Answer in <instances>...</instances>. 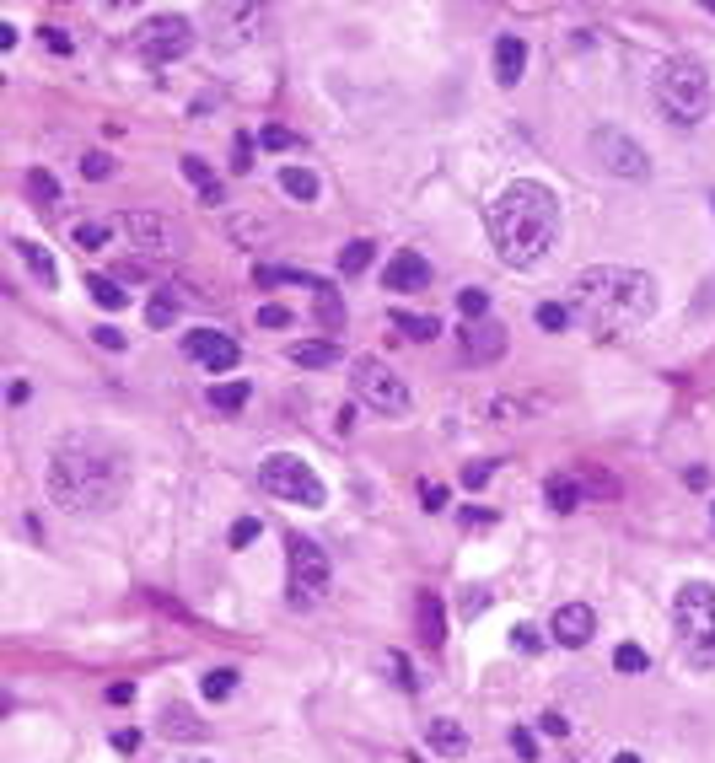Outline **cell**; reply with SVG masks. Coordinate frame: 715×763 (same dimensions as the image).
<instances>
[{"mask_svg":"<svg viewBox=\"0 0 715 763\" xmlns=\"http://www.w3.org/2000/svg\"><path fill=\"white\" fill-rule=\"evenodd\" d=\"M484 226H489L495 258H500L506 269H533L538 258L559 242V199H554L549 183L517 177V183H506V188L489 199Z\"/></svg>","mask_w":715,"mask_h":763,"instance_id":"obj_1","label":"cell"},{"mask_svg":"<svg viewBox=\"0 0 715 763\" xmlns=\"http://www.w3.org/2000/svg\"><path fill=\"white\" fill-rule=\"evenodd\" d=\"M570 317L592 334V339H624L629 328H640L656 312V280L640 269H619V264H592L570 280Z\"/></svg>","mask_w":715,"mask_h":763,"instance_id":"obj_2","label":"cell"},{"mask_svg":"<svg viewBox=\"0 0 715 763\" xmlns=\"http://www.w3.org/2000/svg\"><path fill=\"white\" fill-rule=\"evenodd\" d=\"M124 484H129L124 452L108 447L103 436H70L49 457V500L65 506V511H76V517L119 506Z\"/></svg>","mask_w":715,"mask_h":763,"instance_id":"obj_3","label":"cell"},{"mask_svg":"<svg viewBox=\"0 0 715 763\" xmlns=\"http://www.w3.org/2000/svg\"><path fill=\"white\" fill-rule=\"evenodd\" d=\"M656 103L672 124H700L710 114V70L694 55H672L656 70Z\"/></svg>","mask_w":715,"mask_h":763,"instance_id":"obj_4","label":"cell"},{"mask_svg":"<svg viewBox=\"0 0 715 763\" xmlns=\"http://www.w3.org/2000/svg\"><path fill=\"white\" fill-rule=\"evenodd\" d=\"M672 624L683 635V646L694 656V667H710L715 650V587L710 581H683L672 597Z\"/></svg>","mask_w":715,"mask_h":763,"instance_id":"obj_5","label":"cell"},{"mask_svg":"<svg viewBox=\"0 0 715 763\" xmlns=\"http://www.w3.org/2000/svg\"><path fill=\"white\" fill-rule=\"evenodd\" d=\"M194 49V22L178 16V11H162V16H146L135 33H129V55L140 59V65H151V70H162V65H173Z\"/></svg>","mask_w":715,"mask_h":763,"instance_id":"obj_6","label":"cell"},{"mask_svg":"<svg viewBox=\"0 0 715 763\" xmlns=\"http://www.w3.org/2000/svg\"><path fill=\"white\" fill-rule=\"evenodd\" d=\"M258 484H264L269 495L291 500V506H307V511L328 506V489H323V478L312 473V463H301V457H291V452H275V457H264V463H258Z\"/></svg>","mask_w":715,"mask_h":763,"instance_id":"obj_7","label":"cell"},{"mask_svg":"<svg viewBox=\"0 0 715 763\" xmlns=\"http://www.w3.org/2000/svg\"><path fill=\"white\" fill-rule=\"evenodd\" d=\"M350 387H356V398L366 404V409H377V414H409V382L388 366V360H377V355H360L356 366H350Z\"/></svg>","mask_w":715,"mask_h":763,"instance_id":"obj_8","label":"cell"},{"mask_svg":"<svg viewBox=\"0 0 715 763\" xmlns=\"http://www.w3.org/2000/svg\"><path fill=\"white\" fill-rule=\"evenodd\" d=\"M587 146H592L597 167L613 177H646L651 173V156H646V146L635 140V135H624V129H613V124H597L592 135H587Z\"/></svg>","mask_w":715,"mask_h":763,"instance_id":"obj_9","label":"cell"},{"mask_svg":"<svg viewBox=\"0 0 715 763\" xmlns=\"http://www.w3.org/2000/svg\"><path fill=\"white\" fill-rule=\"evenodd\" d=\"M286 548H291V597L301 602H317V597H328V581H334V565H328V548L317 543V537H286Z\"/></svg>","mask_w":715,"mask_h":763,"instance_id":"obj_10","label":"cell"},{"mask_svg":"<svg viewBox=\"0 0 715 763\" xmlns=\"http://www.w3.org/2000/svg\"><path fill=\"white\" fill-rule=\"evenodd\" d=\"M183 355H188V360H199L205 371H232V366L242 360L237 339H232V334H221V328H188V334H183Z\"/></svg>","mask_w":715,"mask_h":763,"instance_id":"obj_11","label":"cell"},{"mask_svg":"<svg viewBox=\"0 0 715 763\" xmlns=\"http://www.w3.org/2000/svg\"><path fill=\"white\" fill-rule=\"evenodd\" d=\"M425 286H430V264H425V253L398 247V253L388 258V269H382V291H425Z\"/></svg>","mask_w":715,"mask_h":763,"instance_id":"obj_12","label":"cell"},{"mask_svg":"<svg viewBox=\"0 0 715 763\" xmlns=\"http://www.w3.org/2000/svg\"><path fill=\"white\" fill-rule=\"evenodd\" d=\"M506 355V328L495 323V317H478L463 328V360L468 366H489V360H500Z\"/></svg>","mask_w":715,"mask_h":763,"instance_id":"obj_13","label":"cell"},{"mask_svg":"<svg viewBox=\"0 0 715 763\" xmlns=\"http://www.w3.org/2000/svg\"><path fill=\"white\" fill-rule=\"evenodd\" d=\"M597 635V613L587 602H565V607H554V640L565 650H581L587 640Z\"/></svg>","mask_w":715,"mask_h":763,"instance_id":"obj_14","label":"cell"},{"mask_svg":"<svg viewBox=\"0 0 715 763\" xmlns=\"http://www.w3.org/2000/svg\"><path fill=\"white\" fill-rule=\"evenodd\" d=\"M425 742H430L441 758H463V753H468V726L452 720V715H430V720H425Z\"/></svg>","mask_w":715,"mask_h":763,"instance_id":"obj_15","label":"cell"},{"mask_svg":"<svg viewBox=\"0 0 715 763\" xmlns=\"http://www.w3.org/2000/svg\"><path fill=\"white\" fill-rule=\"evenodd\" d=\"M522 70H528V38L522 33H500L495 38V81L500 86H517Z\"/></svg>","mask_w":715,"mask_h":763,"instance_id":"obj_16","label":"cell"},{"mask_svg":"<svg viewBox=\"0 0 715 763\" xmlns=\"http://www.w3.org/2000/svg\"><path fill=\"white\" fill-rule=\"evenodd\" d=\"M11 247L22 253V264L38 275V291H55L60 286V269H55V258H49V247L44 242H33V236H11Z\"/></svg>","mask_w":715,"mask_h":763,"instance_id":"obj_17","label":"cell"},{"mask_svg":"<svg viewBox=\"0 0 715 763\" xmlns=\"http://www.w3.org/2000/svg\"><path fill=\"white\" fill-rule=\"evenodd\" d=\"M124 232L135 236L146 253H167V221H162V216H151V210H135V216H124Z\"/></svg>","mask_w":715,"mask_h":763,"instance_id":"obj_18","label":"cell"},{"mask_svg":"<svg viewBox=\"0 0 715 763\" xmlns=\"http://www.w3.org/2000/svg\"><path fill=\"white\" fill-rule=\"evenodd\" d=\"M205 731H210V726H205V720H199V715H194L188 705H167V709H162V737H178V742H199Z\"/></svg>","mask_w":715,"mask_h":763,"instance_id":"obj_19","label":"cell"},{"mask_svg":"<svg viewBox=\"0 0 715 763\" xmlns=\"http://www.w3.org/2000/svg\"><path fill=\"white\" fill-rule=\"evenodd\" d=\"M291 360H297L301 371H323V366L339 360V339H297V345H291Z\"/></svg>","mask_w":715,"mask_h":763,"instance_id":"obj_20","label":"cell"},{"mask_svg":"<svg viewBox=\"0 0 715 763\" xmlns=\"http://www.w3.org/2000/svg\"><path fill=\"white\" fill-rule=\"evenodd\" d=\"M419 635H425L430 650L447 640V613H441V597L436 591H419Z\"/></svg>","mask_w":715,"mask_h":763,"instance_id":"obj_21","label":"cell"},{"mask_svg":"<svg viewBox=\"0 0 715 763\" xmlns=\"http://www.w3.org/2000/svg\"><path fill=\"white\" fill-rule=\"evenodd\" d=\"M247 398H253V382H247V376H237V382H216V387H210V409H221V414H242L247 409Z\"/></svg>","mask_w":715,"mask_h":763,"instance_id":"obj_22","label":"cell"},{"mask_svg":"<svg viewBox=\"0 0 715 763\" xmlns=\"http://www.w3.org/2000/svg\"><path fill=\"white\" fill-rule=\"evenodd\" d=\"M178 167H183V177H188V183L205 194V205H221V194H227V188H221V177L205 167V156H183Z\"/></svg>","mask_w":715,"mask_h":763,"instance_id":"obj_23","label":"cell"},{"mask_svg":"<svg viewBox=\"0 0 715 763\" xmlns=\"http://www.w3.org/2000/svg\"><path fill=\"white\" fill-rule=\"evenodd\" d=\"M253 280L258 286H307V291L317 296L328 280H317V275H307V269H275V264H264V269H253Z\"/></svg>","mask_w":715,"mask_h":763,"instance_id":"obj_24","label":"cell"},{"mask_svg":"<svg viewBox=\"0 0 715 763\" xmlns=\"http://www.w3.org/2000/svg\"><path fill=\"white\" fill-rule=\"evenodd\" d=\"M86 291H92V301H97L103 312H124V306H129V291H124L114 275H92V280H86Z\"/></svg>","mask_w":715,"mask_h":763,"instance_id":"obj_25","label":"cell"},{"mask_svg":"<svg viewBox=\"0 0 715 763\" xmlns=\"http://www.w3.org/2000/svg\"><path fill=\"white\" fill-rule=\"evenodd\" d=\"M543 500H549V511L570 517V511L581 506V484H576V478H549V484H543Z\"/></svg>","mask_w":715,"mask_h":763,"instance_id":"obj_26","label":"cell"},{"mask_svg":"<svg viewBox=\"0 0 715 763\" xmlns=\"http://www.w3.org/2000/svg\"><path fill=\"white\" fill-rule=\"evenodd\" d=\"M199 694H205L210 705L232 699V694H237V667H210V672L199 678Z\"/></svg>","mask_w":715,"mask_h":763,"instance_id":"obj_27","label":"cell"},{"mask_svg":"<svg viewBox=\"0 0 715 763\" xmlns=\"http://www.w3.org/2000/svg\"><path fill=\"white\" fill-rule=\"evenodd\" d=\"M312 301H317V323H323L328 334H339V328H345V317H350V312H345V296L334 291V286H323Z\"/></svg>","mask_w":715,"mask_h":763,"instance_id":"obj_28","label":"cell"},{"mask_svg":"<svg viewBox=\"0 0 715 763\" xmlns=\"http://www.w3.org/2000/svg\"><path fill=\"white\" fill-rule=\"evenodd\" d=\"M371 258H377V242H366V236L345 242V247H339V275H366Z\"/></svg>","mask_w":715,"mask_h":763,"instance_id":"obj_29","label":"cell"},{"mask_svg":"<svg viewBox=\"0 0 715 763\" xmlns=\"http://www.w3.org/2000/svg\"><path fill=\"white\" fill-rule=\"evenodd\" d=\"M393 328H404V339H425V345H430V339L441 334V317H430V312H425V317H419V312H393Z\"/></svg>","mask_w":715,"mask_h":763,"instance_id":"obj_30","label":"cell"},{"mask_svg":"<svg viewBox=\"0 0 715 763\" xmlns=\"http://www.w3.org/2000/svg\"><path fill=\"white\" fill-rule=\"evenodd\" d=\"M533 323L543 328V334H565L576 317H570V306H559V301H538V306H533Z\"/></svg>","mask_w":715,"mask_h":763,"instance_id":"obj_31","label":"cell"},{"mask_svg":"<svg viewBox=\"0 0 715 763\" xmlns=\"http://www.w3.org/2000/svg\"><path fill=\"white\" fill-rule=\"evenodd\" d=\"M651 667V656L646 646H635V640H624V646L613 650V672H624V678H635V672H646Z\"/></svg>","mask_w":715,"mask_h":763,"instance_id":"obj_32","label":"cell"},{"mask_svg":"<svg viewBox=\"0 0 715 763\" xmlns=\"http://www.w3.org/2000/svg\"><path fill=\"white\" fill-rule=\"evenodd\" d=\"M280 188H286L291 199H317V173H307V167H286V173H280Z\"/></svg>","mask_w":715,"mask_h":763,"instance_id":"obj_33","label":"cell"},{"mask_svg":"<svg viewBox=\"0 0 715 763\" xmlns=\"http://www.w3.org/2000/svg\"><path fill=\"white\" fill-rule=\"evenodd\" d=\"M27 194H33L38 205H60V183L44 173V167H33V173H27Z\"/></svg>","mask_w":715,"mask_h":763,"instance_id":"obj_34","label":"cell"},{"mask_svg":"<svg viewBox=\"0 0 715 763\" xmlns=\"http://www.w3.org/2000/svg\"><path fill=\"white\" fill-rule=\"evenodd\" d=\"M70 236H76V247H86V253H92V247H103V242L114 236V226H108V221H81Z\"/></svg>","mask_w":715,"mask_h":763,"instance_id":"obj_35","label":"cell"},{"mask_svg":"<svg viewBox=\"0 0 715 763\" xmlns=\"http://www.w3.org/2000/svg\"><path fill=\"white\" fill-rule=\"evenodd\" d=\"M458 312H463V323H478V317H489V291H468L458 296Z\"/></svg>","mask_w":715,"mask_h":763,"instance_id":"obj_36","label":"cell"},{"mask_svg":"<svg viewBox=\"0 0 715 763\" xmlns=\"http://www.w3.org/2000/svg\"><path fill=\"white\" fill-rule=\"evenodd\" d=\"M258 532H264V522H258V517H237V522H232V532H227V543H232V548H253V543H258Z\"/></svg>","mask_w":715,"mask_h":763,"instance_id":"obj_37","label":"cell"},{"mask_svg":"<svg viewBox=\"0 0 715 763\" xmlns=\"http://www.w3.org/2000/svg\"><path fill=\"white\" fill-rule=\"evenodd\" d=\"M81 177L108 183V177H114V156H108V151H86V156H81Z\"/></svg>","mask_w":715,"mask_h":763,"instance_id":"obj_38","label":"cell"},{"mask_svg":"<svg viewBox=\"0 0 715 763\" xmlns=\"http://www.w3.org/2000/svg\"><path fill=\"white\" fill-rule=\"evenodd\" d=\"M258 146H264V151H291L297 135H291L286 124H264V129H258Z\"/></svg>","mask_w":715,"mask_h":763,"instance_id":"obj_39","label":"cell"},{"mask_svg":"<svg viewBox=\"0 0 715 763\" xmlns=\"http://www.w3.org/2000/svg\"><path fill=\"white\" fill-rule=\"evenodd\" d=\"M173 317H178V301H173L167 291H162L156 301H151V306H146V323H151V328H167Z\"/></svg>","mask_w":715,"mask_h":763,"instance_id":"obj_40","label":"cell"},{"mask_svg":"<svg viewBox=\"0 0 715 763\" xmlns=\"http://www.w3.org/2000/svg\"><path fill=\"white\" fill-rule=\"evenodd\" d=\"M484 607H489V591H484V587H474V591H463V597H458V613H463V618H478Z\"/></svg>","mask_w":715,"mask_h":763,"instance_id":"obj_41","label":"cell"},{"mask_svg":"<svg viewBox=\"0 0 715 763\" xmlns=\"http://www.w3.org/2000/svg\"><path fill=\"white\" fill-rule=\"evenodd\" d=\"M511 748H517V758H522V763H538V737H533V731L511 726Z\"/></svg>","mask_w":715,"mask_h":763,"instance_id":"obj_42","label":"cell"},{"mask_svg":"<svg viewBox=\"0 0 715 763\" xmlns=\"http://www.w3.org/2000/svg\"><path fill=\"white\" fill-rule=\"evenodd\" d=\"M258 323H264V328H291V306L269 301V306H258Z\"/></svg>","mask_w":715,"mask_h":763,"instance_id":"obj_43","label":"cell"},{"mask_svg":"<svg viewBox=\"0 0 715 763\" xmlns=\"http://www.w3.org/2000/svg\"><path fill=\"white\" fill-rule=\"evenodd\" d=\"M92 345H97V350H124V334L114 323H97V328H92Z\"/></svg>","mask_w":715,"mask_h":763,"instance_id":"obj_44","label":"cell"},{"mask_svg":"<svg viewBox=\"0 0 715 763\" xmlns=\"http://www.w3.org/2000/svg\"><path fill=\"white\" fill-rule=\"evenodd\" d=\"M388 667L398 672V683H404V688H415V683H419V678H415V667H409V656H404V650H388Z\"/></svg>","mask_w":715,"mask_h":763,"instance_id":"obj_45","label":"cell"},{"mask_svg":"<svg viewBox=\"0 0 715 763\" xmlns=\"http://www.w3.org/2000/svg\"><path fill=\"white\" fill-rule=\"evenodd\" d=\"M247 167H253V140L237 135V140H232V173H247Z\"/></svg>","mask_w":715,"mask_h":763,"instance_id":"obj_46","label":"cell"},{"mask_svg":"<svg viewBox=\"0 0 715 763\" xmlns=\"http://www.w3.org/2000/svg\"><path fill=\"white\" fill-rule=\"evenodd\" d=\"M511 640H517V650H528V656L543 650V635H538L533 624H517V629H511Z\"/></svg>","mask_w":715,"mask_h":763,"instance_id":"obj_47","label":"cell"},{"mask_svg":"<svg viewBox=\"0 0 715 763\" xmlns=\"http://www.w3.org/2000/svg\"><path fill=\"white\" fill-rule=\"evenodd\" d=\"M489 473H495V463H468V468H463V484H468V489H484Z\"/></svg>","mask_w":715,"mask_h":763,"instance_id":"obj_48","label":"cell"},{"mask_svg":"<svg viewBox=\"0 0 715 763\" xmlns=\"http://www.w3.org/2000/svg\"><path fill=\"white\" fill-rule=\"evenodd\" d=\"M419 500H425V511H447V484H425Z\"/></svg>","mask_w":715,"mask_h":763,"instance_id":"obj_49","label":"cell"},{"mask_svg":"<svg viewBox=\"0 0 715 763\" xmlns=\"http://www.w3.org/2000/svg\"><path fill=\"white\" fill-rule=\"evenodd\" d=\"M538 731H543V737H565V731H570V720L549 709V715H538Z\"/></svg>","mask_w":715,"mask_h":763,"instance_id":"obj_50","label":"cell"},{"mask_svg":"<svg viewBox=\"0 0 715 763\" xmlns=\"http://www.w3.org/2000/svg\"><path fill=\"white\" fill-rule=\"evenodd\" d=\"M44 38H49V49H55V55H70V38H65V27H44Z\"/></svg>","mask_w":715,"mask_h":763,"instance_id":"obj_51","label":"cell"},{"mask_svg":"<svg viewBox=\"0 0 715 763\" xmlns=\"http://www.w3.org/2000/svg\"><path fill=\"white\" fill-rule=\"evenodd\" d=\"M27 398H33V387H27V382H11V387H5V404H11V409H16V404H27Z\"/></svg>","mask_w":715,"mask_h":763,"instance_id":"obj_52","label":"cell"},{"mask_svg":"<svg viewBox=\"0 0 715 763\" xmlns=\"http://www.w3.org/2000/svg\"><path fill=\"white\" fill-rule=\"evenodd\" d=\"M129 699H135V683H114L108 688V705H129Z\"/></svg>","mask_w":715,"mask_h":763,"instance_id":"obj_53","label":"cell"},{"mask_svg":"<svg viewBox=\"0 0 715 763\" xmlns=\"http://www.w3.org/2000/svg\"><path fill=\"white\" fill-rule=\"evenodd\" d=\"M114 748H119V753H135V748H140V731H114Z\"/></svg>","mask_w":715,"mask_h":763,"instance_id":"obj_54","label":"cell"},{"mask_svg":"<svg viewBox=\"0 0 715 763\" xmlns=\"http://www.w3.org/2000/svg\"><path fill=\"white\" fill-rule=\"evenodd\" d=\"M683 484H689V489H705V484H710V473H705V468H689V473H683Z\"/></svg>","mask_w":715,"mask_h":763,"instance_id":"obj_55","label":"cell"},{"mask_svg":"<svg viewBox=\"0 0 715 763\" xmlns=\"http://www.w3.org/2000/svg\"><path fill=\"white\" fill-rule=\"evenodd\" d=\"M613 763H640V753H613Z\"/></svg>","mask_w":715,"mask_h":763,"instance_id":"obj_56","label":"cell"},{"mask_svg":"<svg viewBox=\"0 0 715 763\" xmlns=\"http://www.w3.org/2000/svg\"><path fill=\"white\" fill-rule=\"evenodd\" d=\"M188 763H210V758H188Z\"/></svg>","mask_w":715,"mask_h":763,"instance_id":"obj_57","label":"cell"},{"mask_svg":"<svg viewBox=\"0 0 715 763\" xmlns=\"http://www.w3.org/2000/svg\"><path fill=\"white\" fill-rule=\"evenodd\" d=\"M710 517H715V506H710Z\"/></svg>","mask_w":715,"mask_h":763,"instance_id":"obj_58","label":"cell"}]
</instances>
